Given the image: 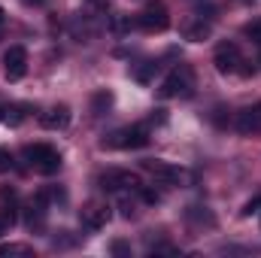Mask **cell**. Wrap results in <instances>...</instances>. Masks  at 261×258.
Returning a JSON list of instances; mask_svg holds the SVG:
<instances>
[{
  "label": "cell",
  "instance_id": "6da1fadb",
  "mask_svg": "<svg viewBox=\"0 0 261 258\" xmlns=\"http://www.w3.org/2000/svg\"><path fill=\"white\" fill-rule=\"evenodd\" d=\"M149 143V128L146 125H130V128L113 131L110 137L100 140L103 149H143Z\"/></svg>",
  "mask_w": 261,
  "mask_h": 258
},
{
  "label": "cell",
  "instance_id": "7a4b0ae2",
  "mask_svg": "<svg viewBox=\"0 0 261 258\" xmlns=\"http://www.w3.org/2000/svg\"><path fill=\"white\" fill-rule=\"evenodd\" d=\"M24 158H28L40 173H46V176H52V173L61 170V152L52 149V146H46V143L28 146V149H24Z\"/></svg>",
  "mask_w": 261,
  "mask_h": 258
},
{
  "label": "cell",
  "instance_id": "3957f363",
  "mask_svg": "<svg viewBox=\"0 0 261 258\" xmlns=\"http://www.w3.org/2000/svg\"><path fill=\"white\" fill-rule=\"evenodd\" d=\"M137 28H143V31H149V34H161V31L170 28V15H167V9H164L161 3H149V6L137 15Z\"/></svg>",
  "mask_w": 261,
  "mask_h": 258
},
{
  "label": "cell",
  "instance_id": "277c9868",
  "mask_svg": "<svg viewBox=\"0 0 261 258\" xmlns=\"http://www.w3.org/2000/svg\"><path fill=\"white\" fill-rule=\"evenodd\" d=\"M192 88V67H176L164 82H161V88H158V97H176V94H186Z\"/></svg>",
  "mask_w": 261,
  "mask_h": 258
},
{
  "label": "cell",
  "instance_id": "5b68a950",
  "mask_svg": "<svg viewBox=\"0 0 261 258\" xmlns=\"http://www.w3.org/2000/svg\"><path fill=\"white\" fill-rule=\"evenodd\" d=\"M140 176L134 173V170H107L103 176H100V189H107V192H140Z\"/></svg>",
  "mask_w": 261,
  "mask_h": 258
},
{
  "label": "cell",
  "instance_id": "8992f818",
  "mask_svg": "<svg viewBox=\"0 0 261 258\" xmlns=\"http://www.w3.org/2000/svg\"><path fill=\"white\" fill-rule=\"evenodd\" d=\"M213 61H216V70H219V73H237L240 64H243L240 46H237V43H219Z\"/></svg>",
  "mask_w": 261,
  "mask_h": 258
},
{
  "label": "cell",
  "instance_id": "52a82bcc",
  "mask_svg": "<svg viewBox=\"0 0 261 258\" xmlns=\"http://www.w3.org/2000/svg\"><path fill=\"white\" fill-rule=\"evenodd\" d=\"M3 70H6V79H9V82L21 79V76L28 73V52H24L21 46H9V49L3 52Z\"/></svg>",
  "mask_w": 261,
  "mask_h": 258
},
{
  "label": "cell",
  "instance_id": "ba28073f",
  "mask_svg": "<svg viewBox=\"0 0 261 258\" xmlns=\"http://www.w3.org/2000/svg\"><path fill=\"white\" fill-rule=\"evenodd\" d=\"M143 170H149L152 176H158V179H161V183H167V186H179V183L186 179V170L170 167V164H164V161H158V158L143 161Z\"/></svg>",
  "mask_w": 261,
  "mask_h": 258
},
{
  "label": "cell",
  "instance_id": "9c48e42d",
  "mask_svg": "<svg viewBox=\"0 0 261 258\" xmlns=\"http://www.w3.org/2000/svg\"><path fill=\"white\" fill-rule=\"evenodd\" d=\"M79 219H82V225H85L88 231H100V228L110 222V207H107V203H88Z\"/></svg>",
  "mask_w": 261,
  "mask_h": 258
},
{
  "label": "cell",
  "instance_id": "30bf717a",
  "mask_svg": "<svg viewBox=\"0 0 261 258\" xmlns=\"http://www.w3.org/2000/svg\"><path fill=\"white\" fill-rule=\"evenodd\" d=\"M237 131L240 134H258L261 131V104L258 107H246L237 113Z\"/></svg>",
  "mask_w": 261,
  "mask_h": 258
},
{
  "label": "cell",
  "instance_id": "8fae6325",
  "mask_svg": "<svg viewBox=\"0 0 261 258\" xmlns=\"http://www.w3.org/2000/svg\"><path fill=\"white\" fill-rule=\"evenodd\" d=\"M40 125L46 131H61L70 125V110L67 107H52V110H46L43 116H40Z\"/></svg>",
  "mask_w": 261,
  "mask_h": 258
},
{
  "label": "cell",
  "instance_id": "7c38bea8",
  "mask_svg": "<svg viewBox=\"0 0 261 258\" xmlns=\"http://www.w3.org/2000/svg\"><path fill=\"white\" fill-rule=\"evenodd\" d=\"M210 37H213V24L203 21V18H197V21H192V24L186 28V40H192V43H203V40H210Z\"/></svg>",
  "mask_w": 261,
  "mask_h": 258
},
{
  "label": "cell",
  "instance_id": "4fadbf2b",
  "mask_svg": "<svg viewBox=\"0 0 261 258\" xmlns=\"http://www.w3.org/2000/svg\"><path fill=\"white\" fill-rule=\"evenodd\" d=\"M134 24H137V18H130V15H125V12L110 15V28H113V34H128Z\"/></svg>",
  "mask_w": 261,
  "mask_h": 258
},
{
  "label": "cell",
  "instance_id": "5bb4252c",
  "mask_svg": "<svg viewBox=\"0 0 261 258\" xmlns=\"http://www.w3.org/2000/svg\"><path fill=\"white\" fill-rule=\"evenodd\" d=\"M9 255H21V258H31L34 249L28 243H3L0 246V258H9Z\"/></svg>",
  "mask_w": 261,
  "mask_h": 258
},
{
  "label": "cell",
  "instance_id": "9a60e30c",
  "mask_svg": "<svg viewBox=\"0 0 261 258\" xmlns=\"http://www.w3.org/2000/svg\"><path fill=\"white\" fill-rule=\"evenodd\" d=\"M155 73H158V61H143V64L134 70V79L146 85V82H152V76H155Z\"/></svg>",
  "mask_w": 261,
  "mask_h": 258
},
{
  "label": "cell",
  "instance_id": "2e32d148",
  "mask_svg": "<svg viewBox=\"0 0 261 258\" xmlns=\"http://www.w3.org/2000/svg\"><path fill=\"white\" fill-rule=\"evenodd\" d=\"M24 113H28V107H21V104H18V107H9V110L3 113V122H6L9 128H18V125L24 122Z\"/></svg>",
  "mask_w": 261,
  "mask_h": 258
},
{
  "label": "cell",
  "instance_id": "e0dca14e",
  "mask_svg": "<svg viewBox=\"0 0 261 258\" xmlns=\"http://www.w3.org/2000/svg\"><path fill=\"white\" fill-rule=\"evenodd\" d=\"M186 216H189L192 222H203V225H210V228L216 225V219H213V213H210L206 207H192V210H189Z\"/></svg>",
  "mask_w": 261,
  "mask_h": 258
},
{
  "label": "cell",
  "instance_id": "ac0fdd59",
  "mask_svg": "<svg viewBox=\"0 0 261 258\" xmlns=\"http://www.w3.org/2000/svg\"><path fill=\"white\" fill-rule=\"evenodd\" d=\"M91 104H94V116H103V113L110 110V104H113V94H110V91H97Z\"/></svg>",
  "mask_w": 261,
  "mask_h": 258
},
{
  "label": "cell",
  "instance_id": "d6986e66",
  "mask_svg": "<svg viewBox=\"0 0 261 258\" xmlns=\"http://www.w3.org/2000/svg\"><path fill=\"white\" fill-rule=\"evenodd\" d=\"M15 225V210H9V207H3L0 210V237L3 234H9V228Z\"/></svg>",
  "mask_w": 261,
  "mask_h": 258
},
{
  "label": "cell",
  "instance_id": "ffe728a7",
  "mask_svg": "<svg viewBox=\"0 0 261 258\" xmlns=\"http://www.w3.org/2000/svg\"><path fill=\"white\" fill-rule=\"evenodd\" d=\"M243 34H246L252 43H258V46H261V18H252V21H246V24H243Z\"/></svg>",
  "mask_w": 261,
  "mask_h": 258
},
{
  "label": "cell",
  "instance_id": "44dd1931",
  "mask_svg": "<svg viewBox=\"0 0 261 258\" xmlns=\"http://www.w3.org/2000/svg\"><path fill=\"white\" fill-rule=\"evenodd\" d=\"M225 113H228L225 107H216V110H213V122H216V128H225V125H228V119H225Z\"/></svg>",
  "mask_w": 261,
  "mask_h": 258
},
{
  "label": "cell",
  "instance_id": "7402d4cb",
  "mask_svg": "<svg viewBox=\"0 0 261 258\" xmlns=\"http://www.w3.org/2000/svg\"><path fill=\"white\" fill-rule=\"evenodd\" d=\"M12 167V152L9 149H0V173H6Z\"/></svg>",
  "mask_w": 261,
  "mask_h": 258
},
{
  "label": "cell",
  "instance_id": "603a6c76",
  "mask_svg": "<svg viewBox=\"0 0 261 258\" xmlns=\"http://www.w3.org/2000/svg\"><path fill=\"white\" fill-rule=\"evenodd\" d=\"M113 255H130V246L125 240H116V243H113Z\"/></svg>",
  "mask_w": 261,
  "mask_h": 258
},
{
  "label": "cell",
  "instance_id": "cb8c5ba5",
  "mask_svg": "<svg viewBox=\"0 0 261 258\" xmlns=\"http://www.w3.org/2000/svg\"><path fill=\"white\" fill-rule=\"evenodd\" d=\"M261 210V197H252L246 207H243V216H252V213H258Z\"/></svg>",
  "mask_w": 261,
  "mask_h": 258
},
{
  "label": "cell",
  "instance_id": "d4e9b609",
  "mask_svg": "<svg viewBox=\"0 0 261 258\" xmlns=\"http://www.w3.org/2000/svg\"><path fill=\"white\" fill-rule=\"evenodd\" d=\"M140 192H143V200H146V203H158V200H161L158 192H152V189H143V186H140Z\"/></svg>",
  "mask_w": 261,
  "mask_h": 258
},
{
  "label": "cell",
  "instance_id": "484cf974",
  "mask_svg": "<svg viewBox=\"0 0 261 258\" xmlns=\"http://www.w3.org/2000/svg\"><path fill=\"white\" fill-rule=\"evenodd\" d=\"M122 216H125V219L134 216V203H130V200H122Z\"/></svg>",
  "mask_w": 261,
  "mask_h": 258
},
{
  "label": "cell",
  "instance_id": "4316f807",
  "mask_svg": "<svg viewBox=\"0 0 261 258\" xmlns=\"http://www.w3.org/2000/svg\"><path fill=\"white\" fill-rule=\"evenodd\" d=\"M21 3H28V6H43V0H21Z\"/></svg>",
  "mask_w": 261,
  "mask_h": 258
},
{
  "label": "cell",
  "instance_id": "83f0119b",
  "mask_svg": "<svg viewBox=\"0 0 261 258\" xmlns=\"http://www.w3.org/2000/svg\"><path fill=\"white\" fill-rule=\"evenodd\" d=\"M3 21H6V12H3V6H0V24H3Z\"/></svg>",
  "mask_w": 261,
  "mask_h": 258
},
{
  "label": "cell",
  "instance_id": "f1b7e54d",
  "mask_svg": "<svg viewBox=\"0 0 261 258\" xmlns=\"http://www.w3.org/2000/svg\"><path fill=\"white\" fill-rule=\"evenodd\" d=\"M0 119H3V110H0Z\"/></svg>",
  "mask_w": 261,
  "mask_h": 258
}]
</instances>
